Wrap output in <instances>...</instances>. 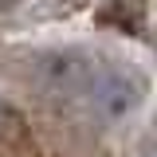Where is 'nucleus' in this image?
<instances>
[{"label": "nucleus", "instance_id": "2", "mask_svg": "<svg viewBox=\"0 0 157 157\" xmlns=\"http://www.w3.org/2000/svg\"><path fill=\"white\" fill-rule=\"evenodd\" d=\"M98 59L82 47H39L24 59V75L43 98H82Z\"/></svg>", "mask_w": 157, "mask_h": 157}, {"label": "nucleus", "instance_id": "3", "mask_svg": "<svg viewBox=\"0 0 157 157\" xmlns=\"http://www.w3.org/2000/svg\"><path fill=\"white\" fill-rule=\"evenodd\" d=\"M4 118H8V102H4V94H0V126H4Z\"/></svg>", "mask_w": 157, "mask_h": 157}, {"label": "nucleus", "instance_id": "1", "mask_svg": "<svg viewBox=\"0 0 157 157\" xmlns=\"http://www.w3.org/2000/svg\"><path fill=\"white\" fill-rule=\"evenodd\" d=\"M145 75L130 67V63H98L86 90H82V102L90 106V114L98 122H130V118L145 106Z\"/></svg>", "mask_w": 157, "mask_h": 157}]
</instances>
